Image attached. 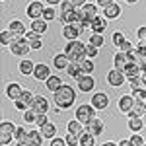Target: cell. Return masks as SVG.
Returning <instances> with one entry per match:
<instances>
[{
	"mask_svg": "<svg viewBox=\"0 0 146 146\" xmlns=\"http://www.w3.org/2000/svg\"><path fill=\"white\" fill-rule=\"evenodd\" d=\"M103 131H105V123L101 121L100 117L92 119L90 123L86 125V133L92 135V136H101V135H103Z\"/></svg>",
	"mask_w": 146,
	"mask_h": 146,
	"instance_id": "7c38bea8",
	"label": "cell"
},
{
	"mask_svg": "<svg viewBox=\"0 0 146 146\" xmlns=\"http://www.w3.org/2000/svg\"><path fill=\"white\" fill-rule=\"evenodd\" d=\"M10 51H12V55L20 56V58H25L27 53L31 51V47H29V41L27 39H20V41H14L10 45Z\"/></svg>",
	"mask_w": 146,
	"mask_h": 146,
	"instance_id": "9c48e42d",
	"label": "cell"
},
{
	"mask_svg": "<svg viewBox=\"0 0 146 146\" xmlns=\"http://www.w3.org/2000/svg\"><path fill=\"white\" fill-rule=\"evenodd\" d=\"M82 14H84L86 22L92 23L96 18H100V6H98V4H92V2H88V4L82 8Z\"/></svg>",
	"mask_w": 146,
	"mask_h": 146,
	"instance_id": "2e32d148",
	"label": "cell"
},
{
	"mask_svg": "<svg viewBox=\"0 0 146 146\" xmlns=\"http://www.w3.org/2000/svg\"><path fill=\"white\" fill-rule=\"evenodd\" d=\"M96 4L100 6L101 10H105V8H109L111 4H115V0H96Z\"/></svg>",
	"mask_w": 146,
	"mask_h": 146,
	"instance_id": "f907efd6",
	"label": "cell"
},
{
	"mask_svg": "<svg viewBox=\"0 0 146 146\" xmlns=\"http://www.w3.org/2000/svg\"><path fill=\"white\" fill-rule=\"evenodd\" d=\"M70 2L74 4V8H76V10H82V8L88 4V0H70Z\"/></svg>",
	"mask_w": 146,
	"mask_h": 146,
	"instance_id": "db71d44e",
	"label": "cell"
},
{
	"mask_svg": "<svg viewBox=\"0 0 146 146\" xmlns=\"http://www.w3.org/2000/svg\"><path fill=\"white\" fill-rule=\"evenodd\" d=\"M142 74H146V60L142 62Z\"/></svg>",
	"mask_w": 146,
	"mask_h": 146,
	"instance_id": "91938a15",
	"label": "cell"
},
{
	"mask_svg": "<svg viewBox=\"0 0 146 146\" xmlns=\"http://www.w3.org/2000/svg\"><path fill=\"white\" fill-rule=\"evenodd\" d=\"M84 131H86V127L80 123V121H66V133H72V135H84Z\"/></svg>",
	"mask_w": 146,
	"mask_h": 146,
	"instance_id": "83f0119b",
	"label": "cell"
},
{
	"mask_svg": "<svg viewBox=\"0 0 146 146\" xmlns=\"http://www.w3.org/2000/svg\"><path fill=\"white\" fill-rule=\"evenodd\" d=\"M49 123V117H47V115H37V127H39V129H41V127H45V125Z\"/></svg>",
	"mask_w": 146,
	"mask_h": 146,
	"instance_id": "f5cc1de1",
	"label": "cell"
},
{
	"mask_svg": "<svg viewBox=\"0 0 146 146\" xmlns=\"http://www.w3.org/2000/svg\"><path fill=\"white\" fill-rule=\"evenodd\" d=\"M136 37H138V41H146V25H140L136 29Z\"/></svg>",
	"mask_w": 146,
	"mask_h": 146,
	"instance_id": "681fc988",
	"label": "cell"
},
{
	"mask_svg": "<svg viewBox=\"0 0 146 146\" xmlns=\"http://www.w3.org/2000/svg\"><path fill=\"white\" fill-rule=\"evenodd\" d=\"M64 140H66L68 146H80V136H78V135L66 133V135H64Z\"/></svg>",
	"mask_w": 146,
	"mask_h": 146,
	"instance_id": "7bdbcfd3",
	"label": "cell"
},
{
	"mask_svg": "<svg viewBox=\"0 0 146 146\" xmlns=\"http://www.w3.org/2000/svg\"><path fill=\"white\" fill-rule=\"evenodd\" d=\"M53 64H55V70H66L70 66V58L64 53H56L53 56Z\"/></svg>",
	"mask_w": 146,
	"mask_h": 146,
	"instance_id": "44dd1931",
	"label": "cell"
},
{
	"mask_svg": "<svg viewBox=\"0 0 146 146\" xmlns=\"http://www.w3.org/2000/svg\"><path fill=\"white\" fill-rule=\"evenodd\" d=\"M16 125L8 121V119H2L0 121V146H8L14 140V135H16Z\"/></svg>",
	"mask_w": 146,
	"mask_h": 146,
	"instance_id": "277c9868",
	"label": "cell"
},
{
	"mask_svg": "<svg viewBox=\"0 0 146 146\" xmlns=\"http://www.w3.org/2000/svg\"><path fill=\"white\" fill-rule=\"evenodd\" d=\"M129 64H131V62H129L127 55H125V53H121V51H117V53H115V56H113V68H115V70L125 72V68L129 66Z\"/></svg>",
	"mask_w": 146,
	"mask_h": 146,
	"instance_id": "d6986e66",
	"label": "cell"
},
{
	"mask_svg": "<svg viewBox=\"0 0 146 146\" xmlns=\"http://www.w3.org/2000/svg\"><path fill=\"white\" fill-rule=\"evenodd\" d=\"M23 90H25V88H22L18 82H8L6 88H4V96H6L8 100H12V101H18V100H22Z\"/></svg>",
	"mask_w": 146,
	"mask_h": 146,
	"instance_id": "ba28073f",
	"label": "cell"
},
{
	"mask_svg": "<svg viewBox=\"0 0 146 146\" xmlns=\"http://www.w3.org/2000/svg\"><path fill=\"white\" fill-rule=\"evenodd\" d=\"M74 119L80 121V123L86 127L92 119H96V107L92 103H80L78 107H76V111H74Z\"/></svg>",
	"mask_w": 146,
	"mask_h": 146,
	"instance_id": "3957f363",
	"label": "cell"
},
{
	"mask_svg": "<svg viewBox=\"0 0 146 146\" xmlns=\"http://www.w3.org/2000/svg\"><path fill=\"white\" fill-rule=\"evenodd\" d=\"M142 119H144V125H146V115H144V117H142Z\"/></svg>",
	"mask_w": 146,
	"mask_h": 146,
	"instance_id": "6125c7cd",
	"label": "cell"
},
{
	"mask_svg": "<svg viewBox=\"0 0 146 146\" xmlns=\"http://www.w3.org/2000/svg\"><path fill=\"white\" fill-rule=\"evenodd\" d=\"M135 103H136V100L133 98V94H125V96L119 98V103H117V105H119V111H121V113L129 115V113L133 111Z\"/></svg>",
	"mask_w": 146,
	"mask_h": 146,
	"instance_id": "4fadbf2b",
	"label": "cell"
},
{
	"mask_svg": "<svg viewBox=\"0 0 146 146\" xmlns=\"http://www.w3.org/2000/svg\"><path fill=\"white\" fill-rule=\"evenodd\" d=\"M66 74L70 76V78H74L76 82H78L80 78H84V76H88V74H84V72H82V66L76 64V62H70V66L66 68Z\"/></svg>",
	"mask_w": 146,
	"mask_h": 146,
	"instance_id": "484cf974",
	"label": "cell"
},
{
	"mask_svg": "<svg viewBox=\"0 0 146 146\" xmlns=\"http://www.w3.org/2000/svg\"><path fill=\"white\" fill-rule=\"evenodd\" d=\"M27 136H29V131H27V129H25L23 125H20V127L16 129V135H14V140H16V142H22V140H25Z\"/></svg>",
	"mask_w": 146,
	"mask_h": 146,
	"instance_id": "d6a6232c",
	"label": "cell"
},
{
	"mask_svg": "<svg viewBox=\"0 0 146 146\" xmlns=\"http://www.w3.org/2000/svg\"><path fill=\"white\" fill-rule=\"evenodd\" d=\"M90 103L96 107V111H103V109L109 107V96H107L105 92H94Z\"/></svg>",
	"mask_w": 146,
	"mask_h": 146,
	"instance_id": "52a82bcc",
	"label": "cell"
},
{
	"mask_svg": "<svg viewBox=\"0 0 146 146\" xmlns=\"http://www.w3.org/2000/svg\"><path fill=\"white\" fill-rule=\"evenodd\" d=\"M125 82H127V76H125L121 70H115V68H111V70L107 72V84H109L111 88H121Z\"/></svg>",
	"mask_w": 146,
	"mask_h": 146,
	"instance_id": "8fae6325",
	"label": "cell"
},
{
	"mask_svg": "<svg viewBox=\"0 0 146 146\" xmlns=\"http://www.w3.org/2000/svg\"><path fill=\"white\" fill-rule=\"evenodd\" d=\"M47 23H49V22H45L43 18H41V20H33L31 25H29V29L35 31V33H39V35H43L47 29H49V25H47Z\"/></svg>",
	"mask_w": 146,
	"mask_h": 146,
	"instance_id": "f546056e",
	"label": "cell"
},
{
	"mask_svg": "<svg viewBox=\"0 0 146 146\" xmlns=\"http://www.w3.org/2000/svg\"><path fill=\"white\" fill-rule=\"evenodd\" d=\"M121 14H123V8L115 2V4H111L109 8H105V10L101 12V16L105 18V20H117V18H121Z\"/></svg>",
	"mask_w": 146,
	"mask_h": 146,
	"instance_id": "ffe728a7",
	"label": "cell"
},
{
	"mask_svg": "<svg viewBox=\"0 0 146 146\" xmlns=\"http://www.w3.org/2000/svg\"><path fill=\"white\" fill-rule=\"evenodd\" d=\"M100 146H119L117 142H113V140H105V142H101Z\"/></svg>",
	"mask_w": 146,
	"mask_h": 146,
	"instance_id": "6f0895ef",
	"label": "cell"
},
{
	"mask_svg": "<svg viewBox=\"0 0 146 146\" xmlns=\"http://www.w3.org/2000/svg\"><path fill=\"white\" fill-rule=\"evenodd\" d=\"M90 29H92V33H101L103 35V31L107 29V20H105L103 16L96 18V20L90 23Z\"/></svg>",
	"mask_w": 146,
	"mask_h": 146,
	"instance_id": "603a6c76",
	"label": "cell"
},
{
	"mask_svg": "<svg viewBox=\"0 0 146 146\" xmlns=\"http://www.w3.org/2000/svg\"><path fill=\"white\" fill-rule=\"evenodd\" d=\"M94 88H96V78L94 76H84V78H80L78 82H76V90L78 92H84V94H90V92H94Z\"/></svg>",
	"mask_w": 146,
	"mask_h": 146,
	"instance_id": "9a60e30c",
	"label": "cell"
},
{
	"mask_svg": "<svg viewBox=\"0 0 146 146\" xmlns=\"http://www.w3.org/2000/svg\"><path fill=\"white\" fill-rule=\"evenodd\" d=\"M33 100H35V94L31 90H23V96H22V101L31 109V103H33Z\"/></svg>",
	"mask_w": 146,
	"mask_h": 146,
	"instance_id": "b9f144b4",
	"label": "cell"
},
{
	"mask_svg": "<svg viewBox=\"0 0 146 146\" xmlns=\"http://www.w3.org/2000/svg\"><path fill=\"white\" fill-rule=\"evenodd\" d=\"M31 109H33L37 115H47L49 109H51V101L47 100L45 96H35L33 103H31Z\"/></svg>",
	"mask_w": 146,
	"mask_h": 146,
	"instance_id": "30bf717a",
	"label": "cell"
},
{
	"mask_svg": "<svg viewBox=\"0 0 146 146\" xmlns=\"http://www.w3.org/2000/svg\"><path fill=\"white\" fill-rule=\"evenodd\" d=\"M55 18H58V14L55 12V8H53V6H47L45 12H43V20H45V22H53Z\"/></svg>",
	"mask_w": 146,
	"mask_h": 146,
	"instance_id": "ab89813d",
	"label": "cell"
},
{
	"mask_svg": "<svg viewBox=\"0 0 146 146\" xmlns=\"http://www.w3.org/2000/svg\"><path fill=\"white\" fill-rule=\"evenodd\" d=\"M117 144H119V146H133V144H131V140H129V138H123V140H119Z\"/></svg>",
	"mask_w": 146,
	"mask_h": 146,
	"instance_id": "9f6ffc18",
	"label": "cell"
},
{
	"mask_svg": "<svg viewBox=\"0 0 146 146\" xmlns=\"http://www.w3.org/2000/svg\"><path fill=\"white\" fill-rule=\"evenodd\" d=\"M0 41H2V45H4V47H8V45L14 43V35H12L8 29H2V31H0Z\"/></svg>",
	"mask_w": 146,
	"mask_h": 146,
	"instance_id": "d590c367",
	"label": "cell"
},
{
	"mask_svg": "<svg viewBox=\"0 0 146 146\" xmlns=\"http://www.w3.org/2000/svg\"><path fill=\"white\" fill-rule=\"evenodd\" d=\"M146 115V105L144 101H136L135 107H133V111L129 113V117H144Z\"/></svg>",
	"mask_w": 146,
	"mask_h": 146,
	"instance_id": "4dcf8cb0",
	"label": "cell"
},
{
	"mask_svg": "<svg viewBox=\"0 0 146 146\" xmlns=\"http://www.w3.org/2000/svg\"><path fill=\"white\" fill-rule=\"evenodd\" d=\"M43 2H45L47 6H53V8H55V6H60L64 0H43Z\"/></svg>",
	"mask_w": 146,
	"mask_h": 146,
	"instance_id": "11a10c76",
	"label": "cell"
},
{
	"mask_svg": "<svg viewBox=\"0 0 146 146\" xmlns=\"http://www.w3.org/2000/svg\"><path fill=\"white\" fill-rule=\"evenodd\" d=\"M2 2H6V0H2Z\"/></svg>",
	"mask_w": 146,
	"mask_h": 146,
	"instance_id": "be15d7a7",
	"label": "cell"
},
{
	"mask_svg": "<svg viewBox=\"0 0 146 146\" xmlns=\"http://www.w3.org/2000/svg\"><path fill=\"white\" fill-rule=\"evenodd\" d=\"M39 131H41V135H43L45 140H53L55 136H58V135H56V125L53 123V121H49V123H47L45 127H41Z\"/></svg>",
	"mask_w": 146,
	"mask_h": 146,
	"instance_id": "cb8c5ba5",
	"label": "cell"
},
{
	"mask_svg": "<svg viewBox=\"0 0 146 146\" xmlns=\"http://www.w3.org/2000/svg\"><path fill=\"white\" fill-rule=\"evenodd\" d=\"M27 140H29V144H31V146H43V142H45V138H43V135H41L39 129H31V131H29V136H27Z\"/></svg>",
	"mask_w": 146,
	"mask_h": 146,
	"instance_id": "4316f807",
	"label": "cell"
},
{
	"mask_svg": "<svg viewBox=\"0 0 146 146\" xmlns=\"http://www.w3.org/2000/svg\"><path fill=\"white\" fill-rule=\"evenodd\" d=\"M129 88H131L133 92H136V90H142V88H146V82H144V78H142V76H136V78L129 80Z\"/></svg>",
	"mask_w": 146,
	"mask_h": 146,
	"instance_id": "1f68e13d",
	"label": "cell"
},
{
	"mask_svg": "<svg viewBox=\"0 0 146 146\" xmlns=\"http://www.w3.org/2000/svg\"><path fill=\"white\" fill-rule=\"evenodd\" d=\"M16 146H31V144H29V140L25 138V140H22V142H16Z\"/></svg>",
	"mask_w": 146,
	"mask_h": 146,
	"instance_id": "680465c9",
	"label": "cell"
},
{
	"mask_svg": "<svg viewBox=\"0 0 146 146\" xmlns=\"http://www.w3.org/2000/svg\"><path fill=\"white\" fill-rule=\"evenodd\" d=\"M129 140H131V144H133V146H144L146 144V142H144V136H142V135H133Z\"/></svg>",
	"mask_w": 146,
	"mask_h": 146,
	"instance_id": "f6af8a7d",
	"label": "cell"
},
{
	"mask_svg": "<svg viewBox=\"0 0 146 146\" xmlns=\"http://www.w3.org/2000/svg\"><path fill=\"white\" fill-rule=\"evenodd\" d=\"M45 8L47 6L41 2V0H31V2L25 6V14H27V18H31V22H33V20H41Z\"/></svg>",
	"mask_w": 146,
	"mask_h": 146,
	"instance_id": "5b68a950",
	"label": "cell"
},
{
	"mask_svg": "<svg viewBox=\"0 0 146 146\" xmlns=\"http://www.w3.org/2000/svg\"><path fill=\"white\" fill-rule=\"evenodd\" d=\"M14 107H16V109H18V111H20V113H23V111H27V109H29V107H27V105H25V103H23L22 100L14 101Z\"/></svg>",
	"mask_w": 146,
	"mask_h": 146,
	"instance_id": "816d5d0a",
	"label": "cell"
},
{
	"mask_svg": "<svg viewBox=\"0 0 146 146\" xmlns=\"http://www.w3.org/2000/svg\"><path fill=\"white\" fill-rule=\"evenodd\" d=\"M53 76V72H51V66L45 64V62H39L37 66H35V72H33V78L37 82H47V80Z\"/></svg>",
	"mask_w": 146,
	"mask_h": 146,
	"instance_id": "5bb4252c",
	"label": "cell"
},
{
	"mask_svg": "<svg viewBox=\"0 0 146 146\" xmlns=\"http://www.w3.org/2000/svg\"><path fill=\"white\" fill-rule=\"evenodd\" d=\"M98 53H100V49H98V47L86 43V55H88V58H96V56H98Z\"/></svg>",
	"mask_w": 146,
	"mask_h": 146,
	"instance_id": "ee69618b",
	"label": "cell"
},
{
	"mask_svg": "<svg viewBox=\"0 0 146 146\" xmlns=\"http://www.w3.org/2000/svg\"><path fill=\"white\" fill-rule=\"evenodd\" d=\"M119 51H121V53H125V55H127V53H131V51H135V47H133V43H131V41H125L123 45L119 47Z\"/></svg>",
	"mask_w": 146,
	"mask_h": 146,
	"instance_id": "c3c4849f",
	"label": "cell"
},
{
	"mask_svg": "<svg viewBox=\"0 0 146 146\" xmlns=\"http://www.w3.org/2000/svg\"><path fill=\"white\" fill-rule=\"evenodd\" d=\"M62 53L70 58V62H76V64H82L88 58V55H86V43H82L80 39L68 41L66 45H64V51Z\"/></svg>",
	"mask_w": 146,
	"mask_h": 146,
	"instance_id": "7a4b0ae2",
	"label": "cell"
},
{
	"mask_svg": "<svg viewBox=\"0 0 146 146\" xmlns=\"http://www.w3.org/2000/svg\"><path fill=\"white\" fill-rule=\"evenodd\" d=\"M88 43L100 49V47H103L105 39H103V35H101V33H92V35H90V39H88Z\"/></svg>",
	"mask_w": 146,
	"mask_h": 146,
	"instance_id": "836d02e7",
	"label": "cell"
},
{
	"mask_svg": "<svg viewBox=\"0 0 146 146\" xmlns=\"http://www.w3.org/2000/svg\"><path fill=\"white\" fill-rule=\"evenodd\" d=\"M125 76H127V80H133V78H136V76H142V68L138 66L136 62H131L129 66L125 68V72H123Z\"/></svg>",
	"mask_w": 146,
	"mask_h": 146,
	"instance_id": "f1b7e54d",
	"label": "cell"
},
{
	"mask_svg": "<svg viewBox=\"0 0 146 146\" xmlns=\"http://www.w3.org/2000/svg\"><path fill=\"white\" fill-rule=\"evenodd\" d=\"M22 117H23V123H27V125L37 123V113H35L33 109H27V111H23V113H22Z\"/></svg>",
	"mask_w": 146,
	"mask_h": 146,
	"instance_id": "8d00e7d4",
	"label": "cell"
},
{
	"mask_svg": "<svg viewBox=\"0 0 146 146\" xmlns=\"http://www.w3.org/2000/svg\"><path fill=\"white\" fill-rule=\"evenodd\" d=\"M80 146H96V136L88 135L84 131V135H80Z\"/></svg>",
	"mask_w": 146,
	"mask_h": 146,
	"instance_id": "e575fe53",
	"label": "cell"
},
{
	"mask_svg": "<svg viewBox=\"0 0 146 146\" xmlns=\"http://www.w3.org/2000/svg\"><path fill=\"white\" fill-rule=\"evenodd\" d=\"M25 39H27V41H29V45H31V43H37V41H41V35L29 29V31L25 33Z\"/></svg>",
	"mask_w": 146,
	"mask_h": 146,
	"instance_id": "bcb514c9",
	"label": "cell"
},
{
	"mask_svg": "<svg viewBox=\"0 0 146 146\" xmlns=\"http://www.w3.org/2000/svg\"><path fill=\"white\" fill-rule=\"evenodd\" d=\"M49 146H68L64 136H55L53 140H49Z\"/></svg>",
	"mask_w": 146,
	"mask_h": 146,
	"instance_id": "7dc6e473",
	"label": "cell"
},
{
	"mask_svg": "<svg viewBox=\"0 0 146 146\" xmlns=\"http://www.w3.org/2000/svg\"><path fill=\"white\" fill-rule=\"evenodd\" d=\"M76 88H72L70 84H62V88L60 90H56L53 96H55V105L56 109H60V111H66L70 109L74 103H76Z\"/></svg>",
	"mask_w": 146,
	"mask_h": 146,
	"instance_id": "6da1fadb",
	"label": "cell"
},
{
	"mask_svg": "<svg viewBox=\"0 0 146 146\" xmlns=\"http://www.w3.org/2000/svg\"><path fill=\"white\" fill-rule=\"evenodd\" d=\"M80 35H82V29L74 27V25H64V27H62V37H64L66 41H76Z\"/></svg>",
	"mask_w": 146,
	"mask_h": 146,
	"instance_id": "7402d4cb",
	"label": "cell"
},
{
	"mask_svg": "<svg viewBox=\"0 0 146 146\" xmlns=\"http://www.w3.org/2000/svg\"><path fill=\"white\" fill-rule=\"evenodd\" d=\"M8 31L14 35V41H20V39H25L27 27L23 25L22 20H12V22H8Z\"/></svg>",
	"mask_w": 146,
	"mask_h": 146,
	"instance_id": "8992f818",
	"label": "cell"
},
{
	"mask_svg": "<svg viewBox=\"0 0 146 146\" xmlns=\"http://www.w3.org/2000/svg\"><path fill=\"white\" fill-rule=\"evenodd\" d=\"M62 84H64V82H62V78H60L58 74H53V76H51V78H49V80L45 82L47 90H49V92H53V94H55L56 90H60V88H62Z\"/></svg>",
	"mask_w": 146,
	"mask_h": 146,
	"instance_id": "d4e9b609",
	"label": "cell"
},
{
	"mask_svg": "<svg viewBox=\"0 0 146 146\" xmlns=\"http://www.w3.org/2000/svg\"><path fill=\"white\" fill-rule=\"evenodd\" d=\"M144 146H146V144H144Z\"/></svg>",
	"mask_w": 146,
	"mask_h": 146,
	"instance_id": "e7e4bbea",
	"label": "cell"
},
{
	"mask_svg": "<svg viewBox=\"0 0 146 146\" xmlns=\"http://www.w3.org/2000/svg\"><path fill=\"white\" fill-rule=\"evenodd\" d=\"M111 41H113V45H115V49L119 51V47L123 45V43L127 41V39H125V35L121 33V31H115V33L111 35Z\"/></svg>",
	"mask_w": 146,
	"mask_h": 146,
	"instance_id": "f35d334b",
	"label": "cell"
},
{
	"mask_svg": "<svg viewBox=\"0 0 146 146\" xmlns=\"http://www.w3.org/2000/svg\"><path fill=\"white\" fill-rule=\"evenodd\" d=\"M58 12H64V14H74L76 8H74V4L70 2V0H64L60 6H58Z\"/></svg>",
	"mask_w": 146,
	"mask_h": 146,
	"instance_id": "60d3db41",
	"label": "cell"
},
{
	"mask_svg": "<svg viewBox=\"0 0 146 146\" xmlns=\"http://www.w3.org/2000/svg\"><path fill=\"white\" fill-rule=\"evenodd\" d=\"M35 66H37V64H35L31 58H22V60H20V64H18L20 74H22V76H33Z\"/></svg>",
	"mask_w": 146,
	"mask_h": 146,
	"instance_id": "e0dca14e",
	"label": "cell"
},
{
	"mask_svg": "<svg viewBox=\"0 0 146 146\" xmlns=\"http://www.w3.org/2000/svg\"><path fill=\"white\" fill-rule=\"evenodd\" d=\"M125 2H129V4H136L138 0H125Z\"/></svg>",
	"mask_w": 146,
	"mask_h": 146,
	"instance_id": "94428289",
	"label": "cell"
},
{
	"mask_svg": "<svg viewBox=\"0 0 146 146\" xmlns=\"http://www.w3.org/2000/svg\"><path fill=\"white\" fill-rule=\"evenodd\" d=\"M127 127H129V131L133 133V135H140V131L144 129V119L142 117H129V121H127Z\"/></svg>",
	"mask_w": 146,
	"mask_h": 146,
	"instance_id": "ac0fdd59",
	"label": "cell"
},
{
	"mask_svg": "<svg viewBox=\"0 0 146 146\" xmlns=\"http://www.w3.org/2000/svg\"><path fill=\"white\" fill-rule=\"evenodd\" d=\"M80 66H82V72H84V74H88V76L96 70V64H94V60H92V58H86Z\"/></svg>",
	"mask_w": 146,
	"mask_h": 146,
	"instance_id": "74e56055",
	"label": "cell"
}]
</instances>
